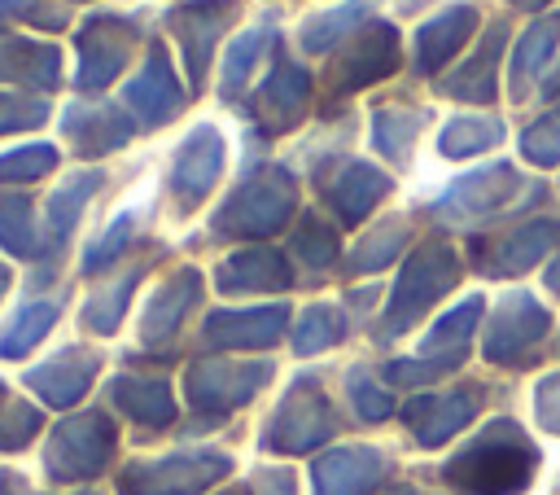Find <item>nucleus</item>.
<instances>
[{
  "label": "nucleus",
  "mask_w": 560,
  "mask_h": 495,
  "mask_svg": "<svg viewBox=\"0 0 560 495\" xmlns=\"http://www.w3.org/2000/svg\"><path fill=\"white\" fill-rule=\"evenodd\" d=\"M402 241H407V223H402V219H385V223L354 250L350 272H376V267H385V263L398 254Z\"/></svg>",
  "instance_id": "37"
},
{
  "label": "nucleus",
  "mask_w": 560,
  "mask_h": 495,
  "mask_svg": "<svg viewBox=\"0 0 560 495\" xmlns=\"http://www.w3.org/2000/svg\"><path fill=\"white\" fill-rule=\"evenodd\" d=\"M381 473H385L381 451L341 447L315 464V486H319V495H363L368 486L381 482Z\"/></svg>",
  "instance_id": "19"
},
{
  "label": "nucleus",
  "mask_w": 560,
  "mask_h": 495,
  "mask_svg": "<svg viewBox=\"0 0 560 495\" xmlns=\"http://www.w3.org/2000/svg\"><path fill=\"white\" fill-rule=\"evenodd\" d=\"M293 250H298V258H306L311 267H324V263L337 258V237H332L328 223L306 219V223L298 228V237H293Z\"/></svg>",
  "instance_id": "42"
},
{
  "label": "nucleus",
  "mask_w": 560,
  "mask_h": 495,
  "mask_svg": "<svg viewBox=\"0 0 560 495\" xmlns=\"http://www.w3.org/2000/svg\"><path fill=\"white\" fill-rule=\"evenodd\" d=\"M503 39H508V22H490L486 26V35H481V44H477V57H468L459 70H451L446 79H438V92L442 96H451V101H477V105H486V101H494V66H499V57H503Z\"/></svg>",
  "instance_id": "16"
},
{
  "label": "nucleus",
  "mask_w": 560,
  "mask_h": 495,
  "mask_svg": "<svg viewBox=\"0 0 560 495\" xmlns=\"http://www.w3.org/2000/svg\"><path fill=\"white\" fill-rule=\"evenodd\" d=\"M560 241V223L556 219H534L525 228H516L503 245H499V263L490 272H525L534 258H542L551 245Z\"/></svg>",
  "instance_id": "31"
},
{
  "label": "nucleus",
  "mask_w": 560,
  "mask_h": 495,
  "mask_svg": "<svg viewBox=\"0 0 560 495\" xmlns=\"http://www.w3.org/2000/svg\"><path fill=\"white\" fill-rule=\"evenodd\" d=\"M61 79V53L52 44L0 35V83H31V88H57Z\"/></svg>",
  "instance_id": "21"
},
{
  "label": "nucleus",
  "mask_w": 560,
  "mask_h": 495,
  "mask_svg": "<svg viewBox=\"0 0 560 495\" xmlns=\"http://www.w3.org/2000/svg\"><path fill=\"white\" fill-rule=\"evenodd\" d=\"M459 276V263H455V250L451 245H424L407 258L398 285H394V302H389V315H385V333H398L402 324H411L438 293H446Z\"/></svg>",
  "instance_id": "3"
},
{
  "label": "nucleus",
  "mask_w": 560,
  "mask_h": 495,
  "mask_svg": "<svg viewBox=\"0 0 560 495\" xmlns=\"http://www.w3.org/2000/svg\"><path fill=\"white\" fill-rule=\"evenodd\" d=\"M337 337H341V315H337L332 307H311V311H302V320H298L293 346H298L302 355H315V350L332 346Z\"/></svg>",
  "instance_id": "38"
},
{
  "label": "nucleus",
  "mask_w": 560,
  "mask_h": 495,
  "mask_svg": "<svg viewBox=\"0 0 560 495\" xmlns=\"http://www.w3.org/2000/svg\"><path fill=\"white\" fill-rule=\"evenodd\" d=\"M136 280H140V272H131V276H122L118 285H109L105 293L88 298L83 320H88L96 333H114V329H118V315H122V307H127V298H131V285H136Z\"/></svg>",
  "instance_id": "39"
},
{
  "label": "nucleus",
  "mask_w": 560,
  "mask_h": 495,
  "mask_svg": "<svg viewBox=\"0 0 560 495\" xmlns=\"http://www.w3.org/2000/svg\"><path fill=\"white\" fill-rule=\"evenodd\" d=\"M328 434H332V412L311 390V381H302V390H293L280 403V412L271 416V425L262 434V447H271V451H306V447L324 442Z\"/></svg>",
  "instance_id": "10"
},
{
  "label": "nucleus",
  "mask_w": 560,
  "mask_h": 495,
  "mask_svg": "<svg viewBox=\"0 0 560 495\" xmlns=\"http://www.w3.org/2000/svg\"><path fill=\"white\" fill-rule=\"evenodd\" d=\"M223 469V456H171L158 464H131L122 473V495H192Z\"/></svg>",
  "instance_id": "9"
},
{
  "label": "nucleus",
  "mask_w": 560,
  "mask_h": 495,
  "mask_svg": "<svg viewBox=\"0 0 560 495\" xmlns=\"http://www.w3.org/2000/svg\"><path fill=\"white\" fill-rule=\"evenodd\" d=\"M48 118V101L44 96H18V92H0V136L18 131V127H39Z\"/></svg>",
  "instance_id": "43"
},
{
  "label": "nucleus",
  "mask_w": 560,
  "mask_h": 495,
  "mask_svg": "<svg viewBox=\"0 0 560 495\" xmlns=\"http://www.w3.org/2000/svg\"><path fill=\"white\" fill-rule=\"evenodd\" d=\"M368 9H372V0H346V4H337V9H328V13L306 18L302 31H298L302 48H306V53H328V48H337V44L368 18Z\"/></svg>",
  "instance_id": "28"
},
{
  "label": "nucleus",
  "mask_w": 560,
  "mask_h": 495,
  "mask_svg": "<svg viewBox=\"0 0 560 495\" xmlns=\"http://www.w3.org/2000/svg\"><path fill=\"white\" fill-rule=\"evenodd\" d=\"M197 285H201V276L184 267V272H175V276L153 293V302H149V311H144V342H162V337H171V333L179 329L184 311L197 302Z\"/></svg>",
  "instance_id": "25"
},
{
  "label": "nucleus",
  "mask_w": 560,
  "mask_h": 495,
  "mask_svg": "<svg viewBox=\"0 0 560 495\" xmlns=\"http://www.w3.org/2000/svg\"><path fill=\"white\" fill-rule=\"evenodd\" d=\"M92 377H96V355H88V350H61L48 364L31 368L26 372V385H35L52 407H70L88 390Z\"/></svg>",
  "instance_id": "20"
},
{
  "label": "nucleus",
  "mask_w": 560,
  "mask_h": 495,
  "mask_svg": "<svg viewBox=\"0 0 560 495\" xmlns=\"http://www.w3.org/2000/svg\"><path fill=\"white\" fill-rule=\"evenodd\" d=\"M26 18H31V22H39V26H52V31H57V26H66V13H57V9H35V4H31V9H26Z\"/></svg>",
  "instance_id": "49"
},
{
  "label": "nucleus",
  "mask_w": 560,
  "mask_h": 495,
  "mask_svg": "<svg viewBox=\"0 0 560 495\" xmlns=\"http://www.w3.org/2000/svg\"><path fill=\"white\" fill-rule=\"evenodd\" d=\"M516 188H525L521 175H516L508 162H494V166H481V171H472V175H459V180L446 188V197L438 202V210H442V215H459V219L490 215V210H499Z\"/></svg>",
  "instance_id": "15"
},
{
  "label": "nucleus",
  "mask_w": 560,
  "mask_h": 495,
  "mask_svg": "<svg viewBox=\"0 0 560 495\" xmlns=\"http://www.w3.org/2000/svg\"><path fill=\"white\" fill-rule=\"evenodd\" d=\"M52 320H57V302H31V307H22L13 315V324H9V333L0 337V355H26L52 329Z\"/></svg>",
  "instance_id": "35"
},
{
  "label": "nucleus",
  "mask_w": 560,
  "mask_h": 495,
  "mask_svg": "<svg viewBox=\"0 0 560 495\" xmlns=\"http://www.w3.org/2000/svg\"><path fill=\"white\" fill-rule=\"evenodd\" d=\"M547 285L560 293V263H551V267H547Z\"/></svg>",
  "instance_id": "52"
},
{
  "label": "nucleus",
  "mask_w": 560,
  "mask_h": 495,
  "mask_svg": "<svg viewBox=\"0 0 560 495\" xmlns=\"http://www.w3.org/2000/svg\"><path fill=\"white\" fill-rule=\"evenodd\" d=\"M534 464V442L512 421H494L446 464V482L464 495H516L529 486Z\"/></svg>",
  "instance_id": "1"
},
{
  "label": "nucleus",
  "mask_w": 560,
  "mask_h": 495,
  "mask_svg": "<svg viewBox=\"0 0 560 495\" xmlns=\"http://www.w3.org/2000/svg\"><path fill=\"white\" fill-rule=\"evenodd\" d=\"M521 153H525L529 162H538V166H556V162H560V123L542 118V123L525 127V136H521Z\"/></svg>",
  "instance_id": "44"
},
{
  "label": "nucleus",
  "mask_w": 560,
  "mask_h": 495,
  "mask_svg": "<svg viewBox=\"0 0 560 495\" xmlns=\"http://www.w3.org/2000/svg\"><path fill=\"white\" fill-rule=\"evenodd\" d=\"M136 35H140V26L131 18L92 13L88 26L79 31V88L83 92H101L105 83H114V74L131 57Z\"/></svg>",
  "instance_id": "6"
},
{
  "label": "nucleus",
  "mask_w": 560,
  "mask_h": 495,
  "mask_svg": "<svg viewBox=\"0 0 560 495\" xmlns=\"http://www.w3.org/2000/svg\"><path fill=\"white\" fill-rule=\"evenodd\" d=\"M57 166V149L52 145H22L13 153H0V180H39Z\"/></svg>",
  "instance_id": "40"
},
{
  "label": "nucleus",
  "mask_w": 560,
  "mask_h": 495,
  "mask_svg": "<svg viewBox=\"0 0 560 495\" xmlns=\"http://www.w3.org/2000/svg\"><path fill=\"white\" fill-rule=\"evenodd\" d=\"M18 9H31V0H0V13H18Z\"/></svg>",
  "instance_id": "51"
},
{
  "label": "nucleus",
  "mask_w": 560,
  "mask_h": 495,
  "mask_svg": "<svg viewBox=\"0 0 560 495\" xmlns=\"http://www.w3.org/2000/svg\"><path fill=\"white\" fill-rule=\"evenodd\" d=\"M0 241L9 254H35V223H31V202L18 193H0Z\"/></svg>",
  "instance_id": "36"
},
{
  "label": "nucleus",
  "mask_w": 560,
  "mask_h": 495,
  "mask_svg": "<svg viewBox=\"0 0 560 495\" xmlns=\"http://www.w3.org/2000/svg\"><path fill=\"white\" fill-rule=\"evenodd\" d=\"M122 101H127V110H136L140 123H149V127L171 123V118L184 110V88H179V79H175L171 53H166L162 44L149 48L140 74H136L131 83H122Z\"/></svg>",
  "instance_id": "11"
},
{
  "label": "nucleus",
  "mask_w": 560,
  "mask_h": 495,
  "mask_svg": "<svg viewBox=\"0 0 560 495\" xmlns=\"http://www.w3.org/2000/svg\"><path fill=\"white\" fill-rule=\"evenodd\" d=\"M472 26H477V9L472 4H451L438 18H429L416 31V74H438V66H446L464 48Z\"/></svg>",
  "instance_id": "17"
},
{
  "label": "nucleus",
  "mask_w": 560,
  "mask_h": 495,
  "mask_svg": "<svg viewBox=\"0 0 560 495\" xmlns=\"http://www.w3.org/2000/svg\"><path fill=\"white\" fill-rule=\"evenodd\" d=\"M127 237H131V215H118V219H114V228H109V232L88 250L83 267H88V272H101V267H105V263L127 245Z\"/></svg>",
  "instance_id": "46"
},
{
  "label": "nucleus",
  "mask_w": 560,
  "mask_h": 495,
  "mask_svg": "<svg viewBox=\"0 0 560 495\" xmlns=\"http://www.w3.org/2000/svg\"><path fill=\"white\" fill-rule=\"evenodd\" d=\"M271 44V26H249L223 48V96H236Z\"/></svg>",
  "instance_id": "32"
},
{
  "label": "nucleus",
  "mask_w": 560,
  "mask_h": 495,
  "mask_svg": "<svg viewBox=\"0 0 560 495\" xmlns=\"http://www.w3.org/2000/svg\"><path fill=\"white\" fill-rule=\"evenodd\" d=\"M219 171H223V136H219L210 123H201V127H192V131L184 136V145L175 149L171 188H175L179 206H197V202L214 188Z\"/></svg>",
  "instance_id": "12"
},
{
  "label": "nucleus",
  "mask_w": 560,
  "mask_h": 495,
  "mask_svg": "<svg viewBox=\"0 0 560 495\" xmlns=\"http://www.w3.org/2000/svg\"><path fill=\"white\" fill-rule=\"evenodd\" d=\"M114 403L144 421V425H166L175 416V403H171V390L162 381H144V377H118L114 381Z\"/></svg>",
  "instance_id": "29"
},
{
  "label": "nucleus",
  "mask_w": 560,
  "mask_h": 495,
  "mask_svg": "<svg viewBox=\"0 0 560 495\" xmlns=\"http://www.w3.org/2000/svg\"><path fill=\"white\" fill-rule=\"evenodd\" d=\"M420 127H424V110H376L372 114V140L389 158H407Z\"/></svg>",
  "instance_id": "34"
},
{
  "label": "nucleus",
  "mask_w": 560,
  "mask_h": 495,
  "mask_svg": "<svg viewBox=\"0 0 560 495\" xmlns=\"http://www.w3.org/2000/svg\"><path fill=\"white\" fill-rule=\"evenodd\" d=\"M35 429H39V412H35V407H26V403H13V407H9V416L0 421V447H4V451H13V447H22Z\"/></svg>",
  "instance_id": "45"
},
{
  "label": "nucleus",
  "mask_w": 560,
  "mask_h": 495,
  "mask_svg": "<svg viewBox=\"0 0 560 495\" xmlns=\"http://www.w3.org/2000/svg\"><path fill=\"white\" fill-rule=\"evenodd\" d=\"M402 61V44L398 31L389 22H368V31H359L332 61H328V88L332 92H359L385 74H394Z\"/></svg>",
  "instance_id": "4"
},
{
  "label": "nucleus",
  "mask_w": 560,
  "mask_h": 495,
  "mask_svg": "<svg viewBox=\"0 0 560 495\" xmlns=\"http://www.w3.org/2000/svg\"><path fill=\"white\" fill-rule=\"evenodd\" d=\"M389 193V175L368 166V162H350L332 184H328V202L346 223H359L381 197Z\"/></svg>",
  "instance_id": "23"
},
{
  "label": "nucleus",
  "mask_w": 560,
  "mask_h": 495,
  "mask_svg": "<svg viewBox=\"0 0 560 495\" xmlns=\"http://www.w3.org/2000/svg\"><path fill=\"white\" fill-rule=\"evenodd\" d=\"M402 495H407V491H402Z\"/></svg>",
  "instance_id": "53"
},
{
  "label": "nucleus",
  "mask_w": 560,
  "mask_h": 495,
  "mask_svg": "<svg viewBox=\"0 0 560 495\" xmlns=\"http://www.w3.org/2000/svg\"><path fill=\"white\" fill-rule=\"evenodd\" d=\"M219 285L223 293H241V289H284L289 285V267L280 254L271 250H245V254H232L223 267H219Z\"/></svg>",
  "instance_id": "27"
},
{
  "label": "nucleus",
  "mask_w": 560,
  "mask_h": 495,
  "mask_svg": "<svg viewBox=\"0 0 560 495\" xmlns=\"http://www.w3.org/2000/svg\"><path fill=\"white\" fill-rule=\"evenodd\" d=\"M236 0H192V4H179L166 13V31L179 39L184 48V66H188V83L197 92V83L206 79L210 70V57L219 48V35L232 26L236 18Z\"/></svg>",
  "instance_id": "5"
},
{
  "label": "nucleus",
  "mask_w": 560,
  "mask_h": 495,
  "mask_svg": "<svg viewBox=\"0 0 560 495\" xmlns=\"http://www.w3.org/2000/svg\"><path fill=\"white\" fill-rule=\"evenodd\" d=\"M499 140H503V123H499V118H490V114H459V118H451V123L442 127L438 149H442L446 158H468V153L494 149Z\"/></svg>",
  "instance_id": "30"
},
{
  "label": "nucleus",
  "mask_w": 560,
  "mask_h": 495,
  "mask_svg": "<svg viewBox=\"0 0 560 495\" xmlns=\"http://www.w3.org/2000/svg\"><path fill=\"white\" fill-rule=\"evenodd\" d=\"M311 110V74L289 61L284 53H276L262 88H258V101H254V114L267 131H293Z\"/></svg>",
  "instance_id": "8"
},
{
  "label": "nucleus",
  "mask_w": 560,
  "mask_h": 495,
  "mask_svg": "<svg viewBox=\"0 0 560 495\" xmlns=\"http://www.w3.org/2000/svg\"><path fill=\"white\" fill-rule=\"evenodd\" d=\"M289 311L284 307H258V311H219L206 320L210 346H267L280 337Z\"/></svg>",
  "instance_id": "22"
},
{
  "label": "nucleus",
  "mask_w": 560,
  "mask_h": 495,
  "mask_svg": "<svg viewBox=\"0 0 560 495\" xmlns=\"http://www.w3.org/2000/svg\"><path fill=\"white\" fill-rule=\"evenodd\" d=\"M101 180H105L101 171H88V175L66 180V184L52 193V202H48V232H52V245L70 237V228L79 223V210H83V206H88V197L101 188Z\"/></svg>",
  "instance_id": "33"
},
{
  "label": "nucleus",
  "mask_w": 560,
  "mask_h": 495,
  "mask_svg": "<svg viewBox=\"0 0 560 495\" xmlns=\"http://www.w3.org/2000/svg\"><path fill=\"white\" fill-rule=\"evenodd\" d=\"M477 315H481V298H468V302H459L451 315H442L438 324H433V333L424 337V350H446V346H464V337H468V329L477 324Z\"/></svg>",
  "instance_id": "41"
},
{
  "label": "nucleus",
  "mask_w": 560,
  "mask_h": 495,
  "mask_svg": "<svg viewBox=\"0 0 560 495\" xmlns=\"http://www.w3.org/2000/svg\"><path fill=\"white\" fill-rule=\"evenodd\" d=\"M556 44H560V18H534V22L521 31V39H516V48H512V74H508L512 96H525L529 79L547 66V57L556 53Z\"/></svg>",
  "instance_id": "26"
},
{
  "label": "nucleus",
  "mask_w": 560,
  "mask_h": 495,
  "mask_svg": "<svg viewBox=\"0 0 560 495\" xmlns=\"http://www.w3.org/2000/svg\"><path fill=\"white\" fill-rule=\"evenodd\" d=\"M547 333V311L529 298V293H508L490 333H486V355L490 359H512L521 355L529 342H538Z\"/></svg>",
  "instance_id": "18"
},
{
  "label": "nucleus",
  "mask_w": 560,
  "mask_h": 495,
  "mask_svg": "<svg viewBox=\"0 0 560 495\" xmlns=\"http://www.w3.org/2000/svg\"><path fill=\"white\" fill-rule=\"evenodd\" d=\"M61 131H66V140L79 149V158H101V153H114V149H122V145L131 140L127 114L114 110V105H101V101H96V105H88V101L66 105Z\"/></svg>",
  "instance_id": "13"
},
{
  "label": "nucleus",
  "mask_w": 560,
  "mask_h": 495,
  "mask_svg": "<svg viewBox=\"0 0 560 495\" xmlns=\"http://www.w3.org/2000/svg\"><path fill=\"white\" fill-rule=\"evenodd\" d=\"M293 202H298L293 175L284 166H267V171L249 175L223 202V210L214 215V228L232 232V237H262V232H276L293 215Z\"/></svg>",
  "instance_id": "2"
},
{
  "label": "nucleus",
  "mask_w": 560,
  "mask_h": 495,
  "mask_svg": "<svg viewBox=\"0 0 560 495\" xmlns=\"http://www.w3.org/2000/svg\"><path fill=\"white\" fill-rule=\"evenodd\" d=\"M538 421H542L551 434H560V372L538 385Z\"/></svg>",
  "instance_id": "48"
},
{
  "label": "nucleus",
  "mask_w": 560,
  "mask_h": 495,
  "mask_svg": "<svg viewBox=\"0 0 560 495\" xmlns=\"http://www.w3.org/2000/svg\"><path fill=\"white\" fill-rule=\"evenodd\" d=\"M477 412V399L472 394H433V399H416L411 407H407V421H411V429H416V438L424 442V447H438L442 438H451L468 416Z\"/></svg>",
  "instance_id": "24"
},
{
  "label": "nucleus",
  "mask_w": 560,
  "mask_h": 495,
  "mask_svg": "<svg viewBox=\"0 0 560 495\" xmlns=\"http://www.w3.org/2000/svg\"><path fill=\"white\" fill-rule=\"evenodd\" d=\"M271 377V364H228V359H214V364H197L188 372V399L201 403V407H236L245 403L262 381Z\"/></svg>",
  "instance_id": "14"
},
{
  "label": "nucleus",
  "mask_w": 560,
  "mask_h": 495,
  "mask_svg": "<svg viewBox=\"0 0 560 495\" xmlns=\"http://www.w3.org/2000/svg\"><path fill=\"white\" fill-rule=\"evenodd\" d=\"M114 451V429L105 416L88 412V416H74L66 425L52 429V442H48V473L52 477H88L96 473Z\"/></svg>",
  "instance_id": "7"
},
{
  "label": "nucleus",
  "mask_w": 560,
  "mask_h": 495,
  "mask_svg": "<svg viewBox=\"0 0 560 495\" xmlns=\"http://www.w3.org/2000/svg\"><path fill=\"white\" fill-rule=\"evenodd\" d=\"M508 4H512V9H525V13H538L547 0H508Z\"/></svg>",
  "instance_id": "50"
},
{
  "label": "nucleus",
  "mask_w": 560,
  "mask_h": 495,
  "mask_svg": "<svg viewBox=\"0 0 560 495\" xmlns=\"http://www.w3.org/2000/svg\"><path fill=\"white\" fill-rule=\"evenodd\" d=\"M350 390H354V407H359L368 421L389 416V394H385V390H376L372 381H363V372H354V377H350Z\"/></svg>",
  "instance_id": "47"
}]
</instances>
